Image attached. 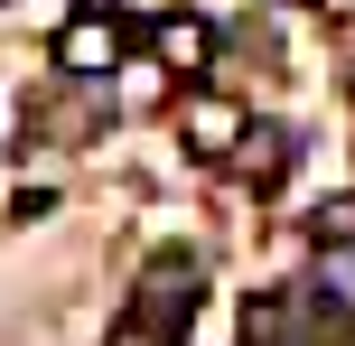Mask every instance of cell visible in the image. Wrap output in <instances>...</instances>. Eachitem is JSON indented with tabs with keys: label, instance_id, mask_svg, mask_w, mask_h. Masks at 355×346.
<instances>
[{
	"label": "cell",
	"instance_id": "obj_7",
	"mask_svg": "<svg viewBox=\"0 0 355 346\" xmlns=\"http://www.w3.org/2000/svg\"><path fill=\"white\" fill-rule=\"evenodd\" d=\"M309 243H318V253H355V187H346V197H327L318 216H309Z\"/></svg>",
	"mask_w": 355,
	"mask_h": 346
},
{
	"label": "cell",
	"instance_id": "obj_4",
	"mask_svg": "<svg viewBox=\"0 0 355 346\" xmlns=\"http://www.w3.org/2000/svg\"><path fill=\"white\" fill-rule=\"evenodd\" d=\"M150 56H159L168 75H206V66H215V28H206L196 10H168L159 28H150Z\"/></svg>",
	"mask_w": 355,
	"mask_h": 346
},
{
	"label": "cell",
	"instance_id": "obj_3",
	"mask_svg": "<svg viewBox=\"0 0 355 346\" xmlns=\"http://www.w3.org/2000/svg\"><path fill=\"white\" fill-rule=\"evenodd\" d=\"M243 131H252V112L234 103V94H187V103H178V141H187V159H234Z\"/></svg>",
	"mask_w": 355,
	"mask_h": 346
},
{
	"label": "cell",
	"instance_id": "obj_9",
	"mask_svg": "<svg viewBox=\"0 0 355 346\" xmlns=\"http://www.w3.org/2000/svg\"><path fill=\"white\" fill-rule=\"evenodd\" d=\"M103 346H168V337H159V328H150V318H122V328H112Z\"/></svg>",
	"mask_w": 355,
	"mask_h": 346
},
{
	"label": "cell",
	"instance_id": "obj_2",
	"mask_svg": "<svg viewBox=\"0 0 355 346\" xmlns=\"http://www.w3.org/2000/svg\"><path fill=\"white\" fill-rule=\"evenodd\" d=\"M187 309H196V262H187V253H159V262L141 272V291H131V318H150L159 337H178Z\"/></svg>",
	"mask_w": 355,
	"mask_h": 346
},
{
	"label": "cell",
	"instance_id": "obj_6",
	"mask_svg": "<svg viewBox=\"0 0 355 346\" xmlns=\"http://www.w3.org/2000/svg\"><path fill=\"white\" fill-rule=\"evenodd\" d=\"M103 131V94H75V103H37V141H94Z\"/></svg>",
	"mask_w": 355,
	"mask_h": 346
},
{
	"label": "cell",
	"instance_id": "obj_8",
	"mask_svg": "<svg viewBox=\"0 0 355 346\" xmlns=\"http://www.w3.org/2000/svg\"><path fill=\"white\" fill-rule=\"evenodd\" d=\"M112 10H122V19H131V28H159V19L178 10V0H112Z\"/></svg>",
	"mask_w": 355,
	"mask_h": 346
},
{
	"label": "cell",
	"instance_id": "obj_1",
	"mask_svg": "<svg viewBox=\"0 0 355 346\" xmlns=\"http://www.w3.org/2000/svg\"><path fill=\"white\" fill-rule=\"evenodd\" d=\"M122 56H131V28H122V19H103V10H85V19L56 28V75H75V85H103Z\"/></svg>",
	"mask_w": 355,
	"mask_h": 346
},
{
	"label": "cell",
	"instance_id": "obj_5",
	"mask_svg": "<svg viewBox=\"0 0 355 346\" xmlns=\"http://www.w3.org/2000/svg\"><path fill=\"white\" fill-rule=\"evenodd\" d=\"M234 178H243V187H281V168H290V131H262V122H252L243 131V141H234Z\"/></svg>",
	"mask_w": 355,
	"mask_h": 346
},
{
	"label": "cell",
	"instance_id": "obj_10",
	"mask_svg": "<svg viewBox=\"0 0 355 346\" xmlns=\"http://www.w3.org/2000/svg\"><path fill=\"white\" fill-rule=\"evenodd\" d=\"M271 10H318V0H271Z\"/></svg>",
	"mask_w": 355,
	"mask_h": 346
}]
</instances>
